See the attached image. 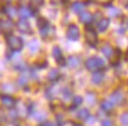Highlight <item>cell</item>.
Segmentation results:
<instances>
[{"instance_id":"cell-1","label":"cell","mask_w":128,"mask_h":126,"mask_svg":"<svg viewBox=\"0 0 128 126\" xmlns=\"http://www.w3.org/2000/svg\"><path fill=\"white\" fill-rule=\"evenodd\" d=\"M85 66L88 71H92V72H96V71H101L102 68H105L106 66V63L105 60L100 58V57H89L88 59L85 61Z\"/></svg>"},{"instance_id":"cell-2","label":"cell","mask_w":128,"mask_h":126,"mask_svg":"<svg viewBox=\"0 0 128 126\" xmlns=\"http://www.w3.org/2000/svg\"><path fill=\"white\" fill-rule=\"evenodd\" d=\"M5 40H6V44H7L8 48H10L12 52H19L22 50L24 41L20 37L14 36V34L12 33V34H8V36L5 37Z\"/></svg>"},{"instance_id":"cell-3","label":"cell","mask_w":128,"mask_h":126,"mask_svg":"<svg viewBox=\"0 0 128 126\" xmlns=\"http://www.w3.org/2000/svg\"><path fill=\"white\" fill-rule=\"evenodd\" d=\"M85 40L89 46L95 47L99 44V38H98V32L94 30L92 26H86L85 30Z\"/></svg>"},{"instance_id":"cell-4","label":"cell","mask_w":128,"mask_h":126,"mask_svg":"<svg viewBox=\"0 0 128 126\" xmlns=\"http://www.w3.org/2000/svg\"><path fill=\"white\" fill-rule=\"evenodd\" d=\"M16 27V24L12 19H0V31L5 34V37L8 34H12V32Z\"/></svg>"},{"instance_id":"cell-5","label":"cell","mask_w":128,"mask_h":126,"mask_svg":"<svg viewBox=\"0 0 128 126\" xmlns=\"http://www.w3.org/2000/svg\"><path fill=\"white\" fill-rule=\"evenodd\" d=\"M66 37L67 39L70 40V41H76L80 38V30L75 24H70L68 25L66 31Z\"/></svg>"},{"instance_id":"cell-6","label":"cell","mask_w":128,"mask_h":126,"mask_svg":"<svg viewBox=\"0 0 128 126\" xmlns=\"http://www.w3.org/2000/svg\"><path fill=\"white\" fill-rule=\"evenodd\" d=\"M16 27L18 31L21 32V33H24V34H32V33H33L30 23H28L27 20H25V19L18 20V21L16 23Z\"/></svg>"},{"instance_id":"cell-7","label":"cell","mask_w":128,"mask_h":126,"mask_svg":"<svg viewBox=\"0 0 128 126\" xmlns=\"http://www.w3.org/2000/svg\"><path fill=\"white\" fill-rule=\"evenodd\" d=\"M39 32H40V36H41L42 39H50V38H52V37L54 36L55 28H54V26H52V25L48 23L47 25L40 27Z\"/></svg>"},{"instance_id":"cell-8","label":"cell","mask_w":128,"mask_h":126,"mask_svg":"<svg viewBox=\"0 0 128 126\" xmlns=\"http://www.w3.org/2000/svg\"><path fill=\"white\" fill-rule=\"evenodd\" d=\"M119 51H116L115 48L113 47L110 44L108 43H105L102 46H101V53L105 55L106 58H108V59H112V58H114V55L116 54Z\"/></svg>"},{"instance_id":"cell-9","label":"cell","mask_w":128,"mask_h":126,"mask_svg":"<svg viewBox=\"0 0 128 126\" xmlns=\"http://www.w3.org/2000/svg\"><path fill=\"white\" fill-rule=\"evenodd\" d=\"M2 12L7 16L8 19H14L16 16H18V8L16 6H13L11 3H7L6 5H4V7H2Z\"/></svg>"},{"instance_id":"cell-10","label":"cell","mask_w":128,"mask_h":126,"mask_svg":"<svg viewBox=\"0 0 128 126\" xmlns=\"http://www.w3.org/2000/svg\"><path fill=\"white\" fill-rule=\"evenodd\" d=\"M0 102L6 108H13V107L16 106V100L11 94H2L0 97Z\"/></svg>"},{"instance_id":"cell-11","label":"cell","mask_w":128,"mask_h":126,"mask_svg":"<svg viewBox=\"0 0 128 126\" xmlns=\"http://www.w3.org/2000/svg\"><path fill=\"white\" fill-rule=\"evenodd\" d=\"M52 55H53V58L59 65H66V60H65V57H64V53H62L61 48L59 46H54L52 48Z\"/></svg>"},{"instance_id":"cell-12","label":"cell","mask_w":128,"mask_h":126,"mask_svg":"<svg viewBox=\"0 0 128 126\" xmlns=\"http://www.w3.org/2000/svg\"><path fill=\"white\" fill-rule=\"evenodd\" d=\"M34 13L35 12L30 7V6H20V7L18 8V16L20 17V19L27 20L28 18L32 17Z\"/></svg>"},{"instance_id":"cell-13","label":"cell","mask_w":128,"mask_h":126,"mask_svg":"<svg viewBox=\"0 0 128 126\" xmlns=\"http://www.w3.org/2000/svg\"><path fill=\"white\" fill-rule=\"evenodd\" d=\"M109 100L114 104V106H115V105H121V104L124 102V93H122L120 90H116V91H114L112 94H110Z\"/></svg>"},{"instance_id":"cell-14","label":"cell","mask_w":128,"mask_h":126,"mask_svg":"<svg viewBox=\"0 0 128 126\" xmlns=\"http://www.w3.org/2000/svg\"><path fill=\"white\" fill-rule=\"evenodd\" d=\"M86 6H87V4H86L85 1L76 0V1H73V3L70 4V10H72V12L80 14L81 12H84V11H85Z\"/></svg>"},{"instance_id":"cell-15","label":"cell","mask_w":128,"mask_h":126,"mask_svg":"<svg viewBox=\"0 0 128 126\" xmlns=\"http://www.w3.org/2000/svg\"><path fill=\"white\" fill-rule=\"evenodd\" d=\"M79 19H80V21L82 24H85L86 26H89L92 24V21H93V14L85 10L84 12H81L79 14Z\"/></svg>"},{"instance_id":"cell-16","label":"cell","mask_w":128,"mask_h":126,"mask_svg":"<svg viewBox=\"0 0 128 126\" xmlns=\"http://www.w3.org/2000/svg\"><path fill=\"white\" fill-rule=\"evenodd\" d=\"M109 25H110V20L109 18H101L100 20H98L96 28L99 32H106L108 30Z\"/></svg>"},{"instance_id":"cell-17","label":"cell","mask_w":128,"mask_h":126,"mask_svg":"<svg viewBox=\"0 0 128 126\" xmlns=\"http://www.w3.org/2000/svg\"><path fill=\"white\" fill-rule=\"evenodd\" d=\"M80 64H81V59L78 55H70L66 61V65H68L70 68H78L80 66Z\"/></svg>"},{"instance_id":"cell-18","label":"cell","mask_w":128,"mask_h":126,"mask_svg":"<svg viewBox=\"0 0 128 126\" xmlns=\"http://www.w3.org/2000/svg\"><path fill=\"white\" fill-rule=\"evenodd\" d=\"M0 90L4 94H12L13 92H16V87L13 86V84L11 83H5L0 85Z\"/></svg>"},{"instance_id":"cell-19","label":"cell","mask_w":128,"mask_h":126,"mask_svg":"<svg viewBox=\"0 0 128 126\" xmlns=\"http://www.w3.org/2000/svg\"><path fill=\"white\" fill-rule=\"evenodd\" d=\"M104 80H105V74H104L102 71L94 72L93 75H92V81H93L94 84H96V85H100Z\"/></svg>"},{"instance_id":"cell-20","label":"cell","mask_w":128,"mask_h":126,"mask_svg":"<svg viewBox=\"0 0 128 126\" xmlns=\"http://www.w3.org/2000/svg\"><path fill=\"white\" fill-rule=\"evenodd\" d=\"M101 110L105 111L106 113H109V112H112L113 108H114V104H113L109 99H105V100H102L101 102Z\"/></svg>"},{"instance_id":"cell-21","label":"cell","mask_w":128,"mask_h":126,"mask_svg":"<svg viewBox=\"0 0 128 126\" xmlns=\"http://www.w3.org/2000/svg\"><path fill=\"white\" fill-rule=\"evenodd\" d=\"M48 80L50 81H56L61 75H60V72H59V70H56V68H53V70H50V73H48Z\"/></svg>"},{"instance_id":"cell-22","label":"cell","mask_w":128,"mask_h":126,"mask_svg":"<svg viewBox=\"0 0 128 126\" xmlns=\"http://www.w3.org/2000/svg\"><path fill=\"white\" fill-rule=\"evenodd\" d=\"M28 48H30V52H31V53H36L40 48L39 41H38L36 39H33L31 43L28 44Z\"/></svg>"},{"instance_id":"cell-23","label":"cell","mask_w":128,"mask_h":126,"mask_svg":"<svg viewBox=\"0 0 128 126\" xmlns=\"http://www.w3.org/2000/svg\"><path fill=\"white\" fill-rule=\"evenodd\" d=\"M61 94H62V99H64L65 101H68V100H72V99H73L72 90L68 88V87H65V88L61 91Z\"/></svg>"},{"instance_id":"cell-24","label":"cell","mask_w":128,"mask_h":126,"mask_svg":"<svg viewBox=\"0 0 128 126\" xmlns=\"http://www.w3.org/2000/svg\"><path fill=\"white\" fill-rule=\"evenodd\" d=\"M42 5H44V0H30V7L34 12H36Z\"/></svg>"},{"instance_id":"cell-25","label":"cell","mask_w":128,"mask_h":126,"mask_svg":"<svg viewBox=\"0 0 128 126\" xmlns=\"http://www.w3.org/2000/svg\"><path fill=\"white\" fill-rule=\"evenodd\" d=\"M89 117H90V113H89L88 108H81L78 112V119L80 120H87Z\"/></svg>"},{"instance_id":"cell-26","label":"cell","mask_w":128,"mask_h":126,"mask_svg":"<svg viewBox=\"0 0 128 126\" xmlns=\"http://www.w3.org/2000/svg\"><path fill=\"white\" fill-rule=\"evenodd\" d=\"M108 13L110 17H114V18H118V17L121 16V11L119 8L114 7V6H108Z\"/></svg>"},{"instance_id":"cell-27","label":"cell","mask_w":128,"mask_h":126,"mask_svg":"<svg viewBox=\"0 0 128 126\" xmlns=\"http://www.w3.org/2000/svg\"><path fill=\"white\" fill-rule=\"evenodd\" d=\"M33 118H34L36 121L44 122V120L46 119V114L42 113V112H36V113H33Z\"/></svg>"},{"instance_id":"cell-28","label":"cell","mask_w":128,"mask_h":126,"mask_svg":"<svg viewBox=\"0 0 128 126\" xmlns=\"http://www.w3.org/2000/svg\"><path fill=\"white\" fill-rule=\"evenodd\" d=\"M72 102H73V107H78L82 104V97L81 95H74L73 99H72Z\"/></svg>"},{"instance_id":"cell-29","label":"cell","mask_w":128,"mask_h":126,"mask_svg":"<svg viewBox=\"0 0 128 126\" xmlns=\"http://www.w3.org/2000/svg\"><path fill=\"white\" fill-rule=\"evenodd\" d=\"M120 121L122 124V126H128V111H126V112L121 114Z\"/></svg>"},{"instance_id":"cell-30","label":"cell","mask_w":128,"mask_h":126,"mask_svg":"<svg viewBox=\"0 0 128 126\" xmlns=\"http://www.w3.org/2000/svg\"><path fill=\"white\" fill-rule=\"evenodd\" d=\"M27 81H28V75H26V74L20 75L19 79H18V84H19L20 86H25L27 84Z\"/></svg>"},{"instance_id":"cell-31","label":"cell","mask_w":128,"mask_h":126,"mask_svg":"<svg viewBox=\"0 0 128 126\" xmlns=\"http://www.w3.org/2000/svg\"><path fill=\"white\" fill-rule=\"evenodd\" d=\"M87 101L89 104H94V102L96 101V97H95V94H94L93 92H88L87 93Z\"/></svg>"},{"instance_id":"cell-32","label":"cell","mask_w":128,"mask_h":126,"mask_svg":"<svg viewBox=\"0 0 128 126\" xmlns=\"http://www.w3.org/2000/svg\"><path fill=\"white\" fill-rule=\"evenodd\" d=\"M36 23H38V27L40 28V27H42V26H45V25H47L48 23H50V21L41 17V18H39V19H38V21H36Z\"/></svg>"},{"instance_id":"cell-33","label":"cell","mask_w":128,"mask_h":126,"mask_svg":"<svg viewBox=\"0 0 128 126\" xmlns=\"http://www.w3.org/2000/svg\"><path fill=\"white\" fill-rule=\"evenodd\" d=\"M94 1H96V3H99V4L108 7V6H110V3H112L113 0H94Z\"/></svg>"},{"instance_id":"cell-34","label":"cell","mask_w":128,"mask_h":126,"mask_svg":"<svg viewBox=\"0 0 128 126\" xmlns=\"http://www.w3.org/2000/svg\"><path fill=\"white\" fill-rule=\"evenodd\" d=\"M101 126H113V122L109 119H105V120H102V122H101Z\"/></svg>"},{"instance_id":"cell-35","label":"cell","mask_w":128,"mask_h":126,"mask_svg":"<svg viewBox=\"0 0 128 126\" xmlns=\"http://www.w3.org/2000/svg\"><path fill=\"white\" fill-rule=\"evenodd\" d=\"M39 126H55V125L50 121H44V122H40Z\"/></svg>"},{"instance_id":"cell-36","label":"cell","mask_w":128,"mask_h":126,"mask_svg":"<svg viewBox=\"0 0 128 126\" xmlns=\"http://www.w3.org/2000/svg\"><path fill=\"white\" fill-rule=\"evenodd\" d=\"M62 3V0H50V4L52 5H59V4H61Z\"/></svg>"},{"instance_id":"cell-37","label":"cell","mask_w":128,"mask_h":126,"mask_svg":"<svg viewBox=\"0 0 128 126\" xmlns=\"http://www.w3.org/2000/svg\"><path fill=\"white\" fill-rule=\"evenodd\" d=\"M126 28L128 30V19H127V21H126Z\"/></svg>"},{"instance_id":"cell-38","label":"cell","mask_w":128,"mask_h":126,"mask_svg":"<svg viewBox=\"0 0 128 126\" xmlns=\"http://www.w3.org/2000/svg\"><path fill=\"white\" fill-rule=\"evenodd\" d=\"M74 126H82L81 124H74Z\"/></svg>"},{"instance_id":"cell-39","label":"cell","mask_w":128,"mask_h":126,"mask_svg":"<svg viewBox=\"0 0 128 126\" xmlns=\"http://www.w3.org/2000/svg\"><path fill=\"white\" fill-rule=\"evenodd\" d=\"M0 126H2V122H1V119H0Z\"/></svg>"},{"instance_id":"cell-40","label":"cell","mask_w":128,"mask_h":126,"mask_svg":"<svg viewBox=\"0 0 128 126\" xmlns=\"http://www.w3.org/2000/svg\"><path fill=\"white\" fill-rule=\"evenodd\" d=\"M5 1H7V3H10V1H11V0H5Z\"/></svg>"}]
</instances>
